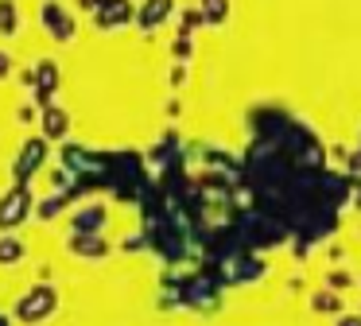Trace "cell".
<instances>
[{
	"label": "cell",
	"instance_id": "2",
	"mask_svg": "<svg viewBox=\"0 0 361 326\" xmlns=\"http://www.w3.org/2000/svg\"><path fill=\"white\" fill-rule=\"evenodd\" d=\"M0 31H4V35L16 31V8L12 4H0Z\"/></svg>",
	"mask_w": 361,
	"mask_h": 326
},
{
	"label": "cell",
	"instance_id": "4",
	"mask_svg": "<svg viewBox=\"0 0 361 326\" xmlns=\"http://www.w3.org/2000/svg\"><path fill=\"white\" fill-rule=\"evenodd\" d=\"M314 307L319 310H338V303H334V295H314Z\"/></svg>",
	"mask_w": 361,
	"mask_h": 326
},
{
	"label": "cell",
	"instance_id": "1",
	"mask_svg": "<svg viewBox=\"0 0 361 326\" xmlns=\"http://www.w3.org/2000/svg\"><path fill=\"white\" fill-rule=\"evenodd\" d=\"M51 303H55V295L39 287V291H35L32 299L20 303V315H24V318H39V315H47V310H51Z\"/></svg>",
	"mask_w": 361,
	"mask_h": 326
},
{
	"label": "cell",
	"instance_id": "5",
	"mask_svg": "<svg viewBox=\"0 0 361 326\" xmlns=\"http://www.w3.org/2000/svg\"><path fill=\"white\" fill-rule=\"evenodd\" d=\"M4 70H8V62H4V54H0V74H4Z\"/></svg>",
	"mask_w": 361,
	"mask_h": 326
},
{
	"label": "cell",
	"instance_id": "6",
	"mask_svg": "<svg viewBox=\"0 0 361 326\" xmlns=\"http://www.w3.org/2000/svg\"><path fill=\"white\" fill-rule=\"evenodd\" d=\"M342 326H361V322H353V318H345V322Z\"/></svg>",
	"mask_w": 361,
	"mask_h": 326
},
{
	"label": "cell",
	"instance_id": "3",
	"mask_svg": "<svg viewBox=\"0 0 361 326\" xmlns=\"http://www.w3.org/2000/svg\"><path fill=\"white\" fill-rule=\"evenodd\" d=\"M47 128H51V132H55V136H59V132H63V128H66V121H63V113H47Z\"/></svg>",
	"mask_w": 361,
	"mask_h": 326
}]
</instances>
